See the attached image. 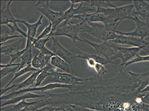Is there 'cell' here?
<instances>
[{
	"label": "cell",
	"mask_w": 149,
	"mask_h": 111,
	"mask_svg": "<svg viewBox=\"0 0 149 111\" xmlns=\"http://www.w3.org/2000/svg\"><path fill=\"white\" fill-rule=\"evenodd\" d=\"M133 5L135 9L133 15L141 16L146 22L149 24V4L147 1H134Z\"/></svg>",
	"instance_id": "cell-16"
},
{
	"label": "cell",
	"mask_w": 149,
	"mask_h": 111,
	"mask_svg": "<svg viewBox=\"0 0 149 111\" xmlns=\"http://www.w3.org/2000/svg\"><path fill=\"white\" fill-rule=\"evenodd\" d=\"M84 85L69 92L51 93V104L74 105L99 111H137L136 92L140 83L123 71L111 78L95 74L88 78Z\"/></svg>",
	"instance_id": "cell-1"
},
{
	"label": "cell",
	"mask_w": 149,
	"mask_h": 111,
	"mask_svg": "<svg viewBox=\"0 0 149 111\" xmlns=\"http://www.w3.org/2000/svg\"><path fill=\"white\" fill-rule=\"evenodd\" d=\"M22 40L20 39L19 41L8 44V45L1 46V53L8 55V54H13V53L15 51L16 53L20 51L21 44Z\"/></svg>",
	"instance_id": "cell-23"
},
{
	"label": "cell",
	"mask_w": 149,
	"mask_h": 111,
	"mask_svg": "<svg viewBox=\"0 0 149 111\" xmlns=\"http://www.w3.org/2000/svg\"><path fill=\"white\" fill-rule=\"evenodd\" d=\"M115 50L117 51L110 60L113 61L117 59H120L121 60V63L119 65V71H123L125 65L130 60L135 57L136 55L139 54L141 49L138 47H126L121 46L117 44L113 43L111 44Z\"/></svg>",
	"instance_id": "cell-6"
},
{
	"label": "cell",
	"mask_w": 149,
	"mask_h": 111,
	"mask_svg": "<svg viewBox=\"0 0 149 111\" xmlns=\"http://www.w3.org/2000/svg\"><path fill=\"white\" fill-rule=\"evenodd\" d=\"M89 27L87 32L88 34L103 42L111 41L116 37V29L113 24L106 26L99 23L89 22Z\"/></svg>",
	"instance_id": "cell-4"
},
{
	"label": "cell",
	"mask_w": 149,
	"mask_h": 111,
	"mask_svg": "<svg viewBox=\"0 0 149 111\" xmlns=\"http://www.w3.org/2000/svg\"><path fill=\"white\" fill-rule=\"evenodd\" d=\"M28 49V48H25L24 49L22 50V51H19L18 52H16L15 53L8 54V55H9V56H10L11 58L10 61L9 62V64H12L15 60H17V59H19L23 55V54L25 53L26 51Z\"/></svg>",
	"instance_id": "cell-34"
},
{
	"label": "cell",
	"mask_w": 149,
	"mask_h": 111,
	"mask_svg": "<svg viewBox=\"0 0 149 111\" xmlns=\"http://www.w3.org/2000/svg\"><path fill=\"white\" fill-rule=\"evenodd\" d=\"M54 66L49 63L47 66L43 69L42 71L38 76L36 81V84L35 87H37L40 86L42 82L47 77L51 75V73L50 70L51 69L54 68Z\"/></svg>",
	"instance_id": "cell-24"
},
{
	"label": "cell",
	"mask_w": 149,
	"mask_h": 111,
	"mask_svg": "<svg viewBox=\"0 0 149 111\" xmlns=\"http://www.w3.org/2000/svg\"><path fill=\"white\" fill-rule=\"evenodd\" d=\"M40 51L44 55L51 56H56L52 51L48 49L46 46H45Z\"/></svg>",
	"instance_id": "cell-39"
},
{
	"label": "cell",
	"mask_w": 149,
	"mask_h": 111,
	"mask_svg": "<svg viewBox=\"0 0 149 111\" xmlns=\"http://www.w3.org/2000/svg\"><path fill=\"white\" fill-rule=\"evenodd\" d=\"M89 26L88 23L85 22H81L79 24H75L70 20H65L62 28L56 29L54 32H51L47 37L65 36L71 39L74 43L77 41L85 42L79 37V34L82 32H86Z\"/></svg>",
	"instance_id": "cell-2"
},
{
	"label": "cell",
	"mask_w": 149,
	"mask_h": 111,
	"mask_svg": "<svg viewBox=\"0 0 149 111\" xmlns=\"http://www.w3.org/2000/svg\"><path fill=\"white\" fill-rule=\"evenodd\" d=\"M50 37L48 36L45 39H41L37 40L34 44L33 46L37 49L40 50L42 49L45 46L46 43L49 41Z\"/></svg>",
	"instance_id": "cell-33"
},
{
	"label": "cell",
	"mask_w": 149,
	"mask_h": 111,
	"mask_svg": "<svg viewBox=\"0 0 149 111\" xmlns=\"http://www.w3.org/2000/svg\"><path fill=\"white\" fill-rule=\"evenodd\" d=\"M43 69L39 70L38 71H35L30 76L21 83L18 84H13L12 86L8 87L9 90H12L11 92L17 91L21 89H25L33 84L36 81L38 76L42 71Z\"/></svg>",
	"instance_id": "cell-19"
},
{
	"label": "cell",
	"mask_w": 149,
	"mask_h": 111,
	"mask_svg": "<svg viewBox=\"0 0 149 111\" xmlns=\"http://www.w3.org/2000/svg\"><path fill=\"white\" fill-rule=\"evenodd\" d=\"M83 3H81L78 7L74 8V4L72 3L71 6L65 12H63V19L65 20H70L74 16L85 14L88 12L96 11V10L89 6H84Z\"/></svg>",
	"instance_id": "cell-17"
},
{
	"label": "cell",
	"mask_w": 149,
	"mask_h": 111,
	"mask_svg": "<svg viewBox=\"0 0 149 111\" xmlns=\"http://www.w3.org/2000/svg\"><path fill=\"white\" fill-rule=\"evenodd\" d=\"M38 54L41 62L42 69L44 68L48 64L50 59L53 56H51L44 55L42 54L40 51Z\"/></svg>",
	"instance_id": "cell-30"
},
{
	"label": "cell",
	"mask_w": 149,
	"mask_h": 111,
	"mask_svg": "<svg viewBox=\"0 0 149 111\" xmlns=\"http://www.w3.org/2000/svg\"><path fill=\"white\" fill-rule=\"evenodd\" d=\"M8 27L10 28L11 32V34L15 32H17L21 34V36H22L23 37L26 38L27 37V34L26 32H24L22 29H20L17 24H9L7 25Z\"/></svg>",
	"instance_id": "cell-32"
},
{
	"label": "cell",
	"mask_w": 149,
	"mask_h": 111,
	"mask_svg": "<svg viewBox=\"0 0 149 111\" xmlns=\"http://www.w3.org/2000/svg\"><path fill=\"white\" fill-rule=\"evenodd\" d=\"M91 6L95 7L97 9L100 8H115L116 6L109 1H86Z\"/></svg>",
	"instance_id": "cell-25"
},
{
	"label": "cell",
	"mask_w": 149,
	"mask_h": 111,
	"mask_svg": "<svg viewBox=\"0 0 149 111\" xmlns=\"http://www.w3.org/2000/svg\"><path fill=\"white\" fill-rule=\"evenodd\" d=\"M31 65L34 68L37 69H42L41 62H40V59L38 56V53L35 55L32 59Z\"/></svg>",
	"instance_id": "cell-36"
},
{
	"label": "cell",
	"mask_w": 149,
	"mask_h": 111,
	"mask_svg": "<svg viewBox=\"0 0 149 111\" xmlns=\"http://www.w3.org/2000/svg\"><path fill=\"white\" fill-rule=\"evenodd\" d=\"M132 20L134 21L136 25L134 30L129 32H121L116 30V33L125 36L138 37L142 39L149 37V24L145 21H141L136 16L134 17Z\"/></svg>",
	"instance_id": "cell-12"
},
{
	"label": "cell",
	"mask_w": 149,
	"mask_h": 111,
	"mask_svg": "<svg viewBox=\"0 0 149 111\" xmlns=\"http://www.w3.org/2000/svg\"><path fill=\"white\" fill-rule=\"evenodd\" d=\"M43 18V16L42 15L37 22L33 24H30L24 20H20L17 19V22L24 24L28 29L26 48H29L30 47L33 46V43L34 44L36 41V38L35 37L37 33L38 28L42 24V21Z\"/></svg>",
	"instance_id": "cell-13"
},
{
	"label": "cell",
	"mask_w": 149,
	"mask_h": 111,
	"mask_svg": "<svg viewBox=\"0 0 149 111\" xmlns=\"http://www.w3.org/2000/svg\"><path fill=\"white\" fill-rule=\"evenodd\" d=\"M72 109H74V111H99L95 110L89 109V108H84V107L77 106V105H70Z\"/></svg>",
	"instance_id": "cell-38"
},
{
	"label": "cell",
	"mask_w": 149,
	"mask_h": 111,
	"mask_svg": "<svg viewBox=\"0 0 149 111\" xmlns=\"http://www.w3.org/2000/svg\"><path fill=\"white\" fill-rule=\"evenodd\" d=\"M49 1H38L36 6L39 5L42 6V8H38V11L43 15L52 24V29L51 32L56 30L58 26L64 21L63 19V12H55L49 8Z\"/></svg>",
	"instance_id": "cell-7"
},
{
	"label": "cell",
	"mask_w": 149,
	"mask_h": 111,
	"mask_svg": "<svg viewBox=\"0 0 149 111\" xmlns=\"http://www.w3.org/2000/svg\"><path fill=\"white\" fill-rule=\"evenodd\" d=\"M39 70V69H37L34 68L33 66H32L31 64L27 65V66H26L25 67L22 69H21L19 70L18 71H17V72L15 74L14 77H13V79L9 82V83L5 87V88H6L8 87L9 86V85H10L15 80L19 78V77L22 76L24 75V74H26L27 73L30 72V71H33L35 72V71H38V70Z\"/></svg>",
	"instance_id": "cell-26"
},
{
	"label": "cell",
	"mask_w": 149,
	"mask_h": 111,
	"mask_svg": "<svg viewBox=\"0 0 149 111\" xmlns=\"http://www.w3.org/2000/svg\"><path fill=\"white\" fill-rule=\"evenodd\" d=\"M146 61H149V55L146 56H142L138 54L134 58L130 60L125 65L124 69L126 68L127 66L131 65L134 63Z\"/></svg>",
	"instance_id": "cell-28"
},
{
	"label": "cell",
	"mask_w": 149,
	"mask_h": 111,
	"mask_svg": "<svg viewBox=\"0 0 149 111\" xmlns=\"http://www.w3.org/2000/svg\"><path fill=\"white\" fill-rule=\"evenodd\" d=\"M104 66L101 63L97 62L96 63L93 68L95 70L97 75L101 76H102L105 75L107 73V71Z\"/></svg>",
	"instance_id": "cell-31"
},
{
	"label": "cell",
	"mask_w": 149,
	"mask_h": 111,
	"mask_svg": "<svg viewBox=\"0 0 149 111\" xmlns=\"http://www.w3.org/2000/svg\"><path fill=\"white\" fill-rule=\"evenodd\" d=\"M21 69L20 65L16 66H12V67H4V68L1 69V78L2 79L4 77L8 74L12 73H16L19 70Z\"/></svg>",
	"instance_id": "cell-29"
},
{
	"label": "cell",
	"mask_w": 149,
	"mask_h": 111,
	"mask_svg": "<svg viewBox=\"0 0 149 111\" xmlns=\"http://www.w3.org/2000/svg\"><path fill=\"white\" fill-rule=\"evenodd\" d=\"M70 2L74 5V4L83 3L84 2H86V1H70Z\"/></svg>",
	"instance_id": "cell-45"
},
{
	"label": "cell",
	"mask_w": 149,
	"mask_h": 111,
	"mask_svg": "<svg viewBox=\"0 0 149 111\" xmlns=\"http://www.w3.org/2000/svg\"><path fill=\"white\" fill-rule=\"evenodd\" d=\"M45 96L44 95L38 94L31 92L26 93L20 96L13 97V98L6 100V101H1V107L13 105V104H17V103L21 102V101H25L28 99L40 98V97Z\"/></svg>",
	"instance_id": "cell-21"
},
{
	"label": "cell",
	"mask_w": 149,
	"mask_h": 111,
	"mask_svg": "<svg viewBox=\"0 0 149 111\" xmlns=\"http://www.w3.org/2000/svg\"><path fill=\"white\" fill-rule=\"evenodd\" d=\"M142 101L143 103L149 105V92L147 94L144 93V95L142 97Z\"/></svg>",
	"instance_id": "cell-42"
},
{
	"label": "cell",
	"mask_w": 149,
	"mask_h": 111,
	"mask_svg": "<svg viewBox=\"0 0 149 111\" xmlns=\"http://www.w3.org/2000/svg\"><path fill=\"white\" fill-rule=\"evenodd\" d=\"M72 18L78 19L81 22H85L88 23H102L106 26L109 24L110 19L102 13L95 12L77 15L74 16Z\"/></svg>",
	"instance_id": "cell-14"
},
{
	"label": "cell",
	"mask_w": 149,
	"mask_h": 111,
	"mask_svg": "<svg viewBox=\"0 0 149 111\" xmlns=\"http://www.w3.org/2000/svg\"><path fill=\"white\" fill-rule=\"evenodd\" d=\"M87 63L89 67L93 68L94 67L95 65L97 62L94 59H92V58H87L86 59Z\"/></svg>",
	"instance_id": "cell-41"
},
{
	"label": "cell",
	"mask_w": 149,
	"mask_h": 111,
	"mask_svg": "<svg viewBox=\"0 0 149 111\" xmlns=\"http://www.w3.org/2000/svg\"><path fill=\"white\" fill-rule=\"evenodd\" d=\"M23 37H24L22 36H20V35H9L8 33L4 34L1 35V46H2L4 43L10 39L15 38Z\"/></svg>",
	"instance_id": "cell-35"
},
{
	"label": "cell",
	"mask_w": 149,
	"mask_h": 111,
	"mask_svg": "<svg viewBox=\"0 0 149 111\" xmlns=\"http://www.w3.org/2000/svg\"><path fill=\"white\" fill-rule=\"evenodd\" d=\"M54 67L51 69L50 70L51 75L54 77L51 81L54 82V83H59L67 85H84V84L85 81L87 80L88 78H78L74 74L68 73L55 72L53 70Z\"/></svg>",
	"instance_id": "cell-9"
},
{
	"label": "cell",
	"mask_w": 149,
	"mask_h": 111,
	"mask_svg": "<svg viewBox=\"0 0 149 111\" xmlns=\"http://www.w3.org/2000/svg\"><path fill=\"white\" fill-rule=\"evenodd\" d=\"M51 64L54 67L63 70L65 73L74 75L75 73V70L72 66L59 57H52L51 58Z\"/></svg>",
	"instance_id": "cell-20"
},
{
	"label": "cell",
	"mask_w": 149,
	"mask_h": 111,
	"mask_svg": "<svg viewBox=\"0 0 149 111\" xmlns=\"http://www.w3.org/2000/svg\"><path fill=\"white\" fill-rule=\"evenodd\" d=\"M81 38L84 40L85 43L93 47L94 49L93 52L103 57L108 60H110L111 58L116 53V51L112 44H110L108 42H103L102 43H97L89 41L84 38L81 37Z\"/></svg>",
	"instance_id": "cell-10"
},
{
	"label": "cell",
	"mask_w": 149,
	"mask_h": 111,
	"mask_svg": "<svg viewBox=\"0 0 149 111\" xmlns=\"http://www.w3.org/2000/svg\"><path fill=\"white\" fill-rule=\"evenodd\" d=\"M147 2L149 4V1H147Z\"/></svg>",
	"instance_id": "cell-47"
},
{
	"label": "cell",
	"mask_w": 149,
	"mask_h": 111,
	"mask_svg": "<svg viewBox=\"0 0 149 111\" xmlns=\"http://www.w3.org/2000/svg\"><path fill=\"white\" fill-rule=\"evenodd\" d=\"M13 1H9L5 6L1 9V25L17 24V19L15 18L10 11V6Z\"/></svg>",
	"instance_id": "cell-18"
},
{
	"label": "cell",
	"mask_w": 149,
	"mask_h": 111,
	"mask_svg": "<svg viewBox=\"0 0 149 111\" xmlns=\"http://www.w3.org/2000/svg\"><path fill=\"white\" fill-rule=\"evenodd\" d=\"M149 85V76H147L143 81V82L141 84L140 86L139 87L136 93L137 94H139V93L142 91V90L144 89L145 88L147 87V86Z\"/></svg>",
	"instance_id": "cell-37"
},
{
	"label": "cell",
	"mask_w": 149,
	"mask_h": 111,
	"mask_svg": "<svg viewBox=\"0 0 149 111\" xmlns=\"http://www.w3.org/2000/svg\"><path fill=\"white\" fill-rule=\"evenodd\" d=\"M56 108L54 106L48 105V106H44L40 109L35 110L34 111H54Z\"/></svg>",
	"instance_id": "cell-40"
},
{
	"label": "cell",
	"mask_w": 149,
	"mask_h": 111,
	"mask_svg": "<svg viewBox=\"0 0 149 111\" xmlns=\"http://www.w3.org/2000/svg\"><path fill=\"white\" fill-rule=\"evenodd\" d=\"M77 87V86L74 85H67L59 83H51L42 87H34L28 88L21 89L17 91L13 92L8 93L7 94L1 96V101H6L13 98L15 96H17L21 93L37 91L45 92L46 91L52 90L58 88L67 89L71 91L75 90Z\"/></svg>",
	"instance_id": "cell-5"
},
{
	"label": "cell",
	"mask_w": 149,
	"mask_h": 111,
	"mask_svg": "<svg viewBox=\"0 0 149 111\" xmlns=\"http://www.w3.org/2000/svg\"><path fill=\"white\" fill-rule=\"evenodd\" d=\"M37 101L27 102L25 101H21L17 104H13L1 107V111H21L22 110L26 107L35 105Z\"/></svg>",
	"instance_id": "cell-22"
},
{
	"label": "cell",
	"mask_w": 149,
	"mask_h": 111,
	"mask_svg": "<svg viewBox=\"0 0 149 111\" xmlns=\"http://www.w3.org/2000/svg\"><path fill=\"white\" fill-rule=\"evenodd\" d=\"M146 92H149V85L143 89L140 93H143Z\"/></svg>",
	"instance_id": "cell-46"
},
{
	"label": "cell",
	"mask_w": 149,
	"mask_h": 111,
	"mask_svg": "<svg viewBox=\"0 0 149 111\" xmlns=\"http://www.w3.org/2000/svg\"><path fill=\"white\" fill-rule=\"evenodd\" d=\"M32 47L28 49L23 54L19 59H21V62H20V67L21 69L24 68V65H26L31 64L32 60Z\"/></svg>",
	"instance_id": "cell-27"
},
{
	"label": "cell",
	"mask_w": 149,
	"mask_h": 111,
	"mask_svg": "<svg viewBox=\"0 0 149 111\" xmlns=\"http://www.w3.org/2000/svg\"><path fill=\"white\" fill-rule=\"evenodd\" d=\"M70 49L75 55L76 58H80V59H86L88 58H92L94 59L97 63H101L104 65L109 64H117V63L113 62V61L108 60L103 57L97 55L93 52L90 53H85L76 47H73Z\"/></svg>",
	"instance_id": "cell-15"
},
{
	"label": "cell",
	"mask_w": 149,
	"mask_h": 111,
	"mask_svg": "<svg viewBox=\"0 0 149 111\" xmlns=\"http://www.w3.org/2000/svg\"><path fill=\"white\" fill-rule=\"evenodd\" d=\"M70 109H65L63 107H60V108H56V109H55V110L54 111H72ZM73 111H74V110H73Z\"/></svg>",
	"instance_id": "cell-44"
},
{
	"label": "cell",
	"mask_w": 149,
	"mask_h": 111,
	"mask_svg": "<svg viewBox=\"0 0 149 111\" xmlns=\"http://www.w3.org/2000/svg\"><path fill=\"white\" fill-rule=\"evenodd\" d=\"M110 42L117 44H127L135 47H139L149 53V41H146L144 39L121 34H117L116 38Z\"/></svg>",
	"instance_id": "cell-8"
},
{
	"label": "cell",
	"mask_w": 149,
	"mask_h": 111,
	"mask_svg": "<svg viewBox=\"0 0 149 111\" xmlns=\"http://www.w3.org/2000/svg\"><path fill=\"white\" fill-rule=\"evenodd\" d=\"M52 44L51 51L56 56L59 57L71 65L76 61L75 55L70 49H67L63 47L58 41L57 37H51Z\"/></svg>",
	"instance_id": "cell-11"
},
{
	"label": "cell",
	"mask_w": 149,
	"mask_h": 111,
	"mask_svg": "<svg viewBox=\"0 0 149 111\" xmlns=\"http://www.w3.org/2000/svg\"><path fill=\"white\" fill-rule=\"evenodd\" d=\"M141 110L143 111H149V105L142 103L141 106Z\"/></svg>",
	"instance_id": "cell-43"
},
{
	"label": "cell",
	"mask_w": 149,
	"mask_h": 111,
	"mask_svg": "<svg viewBox=\"0 0 149 111\" xmlns=\"http://www.w3.org/2000/svg\"><path fill=\"white\" fill-rule=\"evenodd\" d=\"M134 9L133 5L129 4L115 8H100L96 12L103 13L110 19H113L112 23L116 29L120 23L124 20L129 19L132 20L134 17L133 14Z\"/></svg>",
	"instance_id": "cell-3"
}]
</instances>
